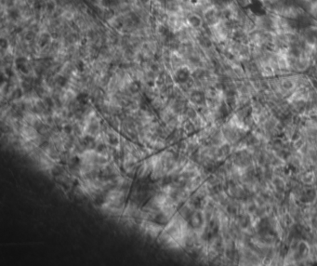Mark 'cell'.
Wrapping results in <instances>:
<instances>
[{
    "label": "cell",
    "instance_id": "1",
    "mask_svg": "<svg viewBox=\"0 0 317 266\" xmlns=\"http://www.w3.org/2000/svg\"><path fill=\"white\" fill-rule=\"evenodd\" d=\"M139 229L141 233H143L147 236L151 237V238H156L159 236L161 232L164 230L165 226L158 223L155 220H143L138 224Z\"/></svg>",
    "mask_w": 317,
    "mask_h": 266
},
{
    "label": "cell",
    "instance_id": "2",
    "mask_svg": "<svg viewBox=\"0 0 317 266\" xmlns=\"http://www.w3.org/2000/svg\"><path fill=\"white\" fill-rule=\"evenodd\" d=\"M19 135L21 137L24 138L28 140H31L35 143V141L37 140V138L39 137V132L37 131V128L33 127L31 125H28V124L24 123L22 127L21 128L20 131H19Z\"/></svg>",
    "mask_w": 317,
    "mask_h": 266
}]
</instances>
